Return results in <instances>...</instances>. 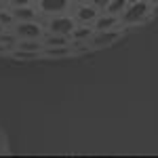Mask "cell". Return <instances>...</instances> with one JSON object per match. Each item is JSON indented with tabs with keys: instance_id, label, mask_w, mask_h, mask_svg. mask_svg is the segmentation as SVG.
I'll use <instances>...</instances> for the list:
<instances>
[{
	"instance_id": "6da1fadb",
	"label": "cell",
	"mask_w": 158,
	"mask_h": 158,
	"mask_svg": "<svg viewBox=\"0 0 158 158\" xmlns=\"http://www.w3.org/2000/svg\"><path fill=\"white\" fill-rule=\"evenodd\" d=\"M146 11H148V4L143 2V0H139L137 4H133V6L127 11V15H124V21H129V23H131V21H139V19L146 15Z\"/></svg>"
},
{
	"instance_id": "7a4b0ae2",
	"label": "cell",
	"mask_w": 158,
	"mask_h": 158,
	"mask_svg": "<svg viewBox=\"0 0 158 158\" xmlns=\"http://www.w3.org/2000/svg\"><path fill=\"white\" fill-rule=\"evenodd\" d=\"M51 30L55 34H68L74 30V21L70 17H59V19H53L51 21Z\"/></svg>"
},
{
	"instance_id": "3957f363",
	"label": "cell",
	"mask_w": 158,
	"mask_h": 158,
	"mask_svg": "<svg viewBox=\"0 0 158 158\" xmlns=\"http://www.w3.org/2000/svg\"><path fill=\"white\" fill-rule=\"evenodd\" d=\"M68 6V0H40V9L44 13H59Z\"/></svg>"
},
{
	"instance_id": "277c9868",
	"label": "cell",
	"mask_w": 158,
	"mask_h": 158,
	"mask_svg": "<svg viewBox=\"0 0 158 158\" xmlns=\"http://www.w3.org/2000/svg\"><path fill=\"white\" fill-rule=\"evenodd\" d=\"M17 34L19 36H25V38H38L42 32H40V27L36 23H21L17 27Z\"/></svg>"
},
{
	"instance_id": "5b68a950",
	"label": "cell",
	"mask_w": 158,
	"mask_h": 158,
	"mask_svg": "<svg viewBox=\"0 0 158 158\" xmlns=\"http://www.w3.org/2000/svg\"><path fill=\"white\" fill-rule=\"evenodd\" d=\"M78 19H80V21H91V19H95V9H91V6L78 9Z\"/></svg>"
},
{
	"instance_id": "8992f818",
	"label": "cell",
	"mask_w": 158,
	"mask_h": 158,
	"mask_svg": "<svg viewBox=\"0 0 158 158\" xmlns=\"http://www.w3.org/2000/svg\"><path fill=\"white\" fill-rule=\"evenodd\" d=\"M15 15H17L19 19H34V11H32V9H27V6H17Z\"/></svg>"
},
{
	"instance_id": "52a82bcc",
	"label": "cell",
	"mask_w": 158,
	"mask_h": 158,
	"mask_svg": "<svg viewBox=\"0 0 158 158\" xmlns=\"http://www.w3.org/2000/svg\"><path fill=\"white\" fill-rule=\"evenodd\" d=\"M127 2H129V0H112V2L108 4V11L110 13H118V11H122V9L127 6Z\"/></svg>"
},
{
	"instance_id": "ba28073f",
	"label": "cell",
	"mask_w": 158,
	"mask_h": 158,
	"mask_svg": "<svg viewBox=\"0 0 158 158\" xmlns=\"http://www.w3.org/2000/svg\"><path fill=\"white\" fill-rule=\"evenodd\" d=\"M114 23H116L114 17H103V19H99V21H97V30H108V27H112Z\"/></svg>"
},
{
	"instance_id": "9c48e42d",
	"label": "cell",
	"mask_w": 158,
	"mask_h": 158,
	"mask_svg": "<svg viewBox=\"0 0 158 158\" xmlns=\"http://www.w3.org/2000/svg\"><path fill=\"white\" fill-rule=\"evenodd\" d=\"M47 44H51V47H61V44H65V40L63 38H47Z\"/></svg>"
},
{
	"instance_id": "30bf717a",
	"label": "cell",
	"mask_w": 158,
	"mask_h": 158,
	"mask_svg": "<svg viewBox=\"0 0 158 158\" xmlns=\"http://www.w3.org/2000/svg\"><path fill=\"white\" fill-rule=\"evenodd\" d=\"M112 38H116V34H103L101 38H97V40H95V44H101V42H110Z\"/></svg>"
},
{
	"instance_id": "8fae6325",
	"label": "cell",
	"mask_w": 158,
	"mask_h": 158,
	"mask_svg": "<svg viewBox=\"0 0 158 158\" xmlns=\"http://www.w3.org/2000/svg\"><path fill=\"white\" fill-rule=\"evenodd\" d=\"M21 49H25V51H38V44H36V42H25V44H21Z\"/></svg>"
},
{
	"instance_id": "7c38bea8",
	"label": "cell",
	"mask_w": 158,
	"mask_h": 158,
	"mask_svg": "<svg viewBox=\"0 0 158 158\" xmlns=\"http://www.w3.org/2000/svg\"><path fill=\"white\" fill-rule=\"evenodd\" d=\"M0 21L2 23H11V15L9 13H0Z\"/></svg>"
},
{
	"instance_id": "4fadbf2b",
	"label": "cell",
	"mask_w": 158,
	"mask_h": 158,
	"mask_svg": "<svg viewBox=\"0 0 158 158\" xmlns=\"http://www.w3.org/2000/svg\"><path fill=\"white\" fill-rule=\"evenodd\" d=\"M9 2H11V4H15V6H25L30 0H9Z\"/></svg>"
},
{
	"instance_id": "5bb4252c",
	"label": "cell",
	"mask_w": 158,
	"mask_h": 158,
	"mask_svg": "<svg viewBox=\"0 0 158 158\" xmlns=\"http://www.w3.org/2000/svg\"><path fill=\"white\" fill-rule=\"evenodd\" d=\"M74 36H76V38H82V36H89V30H76V32H74Z\"/></svg>"
},
{
	"instance_id": "9a60e30c",
	"label": "cell",
	"mask_w": 158,
	"mask_h": 158,
	"mask_svg": "<svg viewBox=\"0 0 158 158\" xmlns=\"http://www.w3.org/2000/svg\"><path fill=\"white\" fill-rule=\"evenodd\" d=\"M110 0H95V4H99V6H108Z\"/></svg>"
},
{
	"instance_id": "2e32d148",
	"label": "cell",
	"mask_w": 158,
	"mask_h": 158,
	"mask_svg": "<svg viewBox=\"0 0 158 158\" xmlns=\"http://www.w3.org/2000/svg\"><path fill=\"white\" fill-rule=\"evenodd\" d=\"M129 2H137V0H129Z\"/></svg>"
},
{
	"instance_id": "e0dca14e",
	"label": "cell",
	"mask_w": 158,
	"mask_h": 158,
	"mask_svg": "<svg viewBox=\"0 0 158 158\" xmlns=\"http://www.w3.org/2000/svg\"><path fill=\"white\" fill-rule=\"evenodd\" d=\"M156 13H158V6H156Z\"/></svg>"
}]
</instances>
